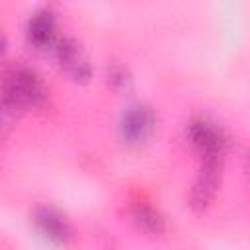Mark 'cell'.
Wrapping results in <instances>:
<instances>
[{
	"mask_svg": "<svg viewBox=\"0 0 250 250\" xmlns=\"http://www.w3.org/2000/svg\"><path fill=\"white\" fill-rule=\"evenodd\" d=\"M47 88L39 74L25 64H12L0 72V125L18 119L27 107H39Z\"/></svg>",
	"mask_w": 250,
	"mask_h": 250,
	"instance_id": "1",
	"label": "cell"
},
{
	"mask_svg": "<svg viewBox=\"0 0 250 250\" xmlns=\"http://www.w3.org/2000/svg\"><path fill=\"white\" fill-rule=\"evenodd\" d=\"M188 139L193 148L201 154V158H215L221 160V154L227 146L225 131L207 119H195L188 125Z\"/></svg>",
	"mask_w": 250,
	"mask_h": 250,
	"instance_id": "2",
	"label": "cell"
},
{
	"mask_svg": "<svg viewBox=\"0 0 250 250\" xmlns=\"http://www.w3.org/2000/svg\"><path fill=\"white\" fill-rule=\"evenodd\" d=\"M156 129V115L148 105H131L119 121V137L127 145H141Z\"/></svg>",
	"mask_w": 250,
	"mask_h": 250,
	"instance_id": "3",
	"label": "cell"
},
{
	"mask_svg": "<svg viewBox=\"0 0 250 250\" xmlns=\"http://www.w3.org/2000/svg\"><path fill=\"white\" fill-rule=\"evenodd\" d=\"M219 164H221V160H215V158L203 160L201 172L189 189V205L193 209L203 211L213 201V197L217 193V186H219V170H221Z\"/></svg>",
	"mask_w": 250,
	"mask_h": 250,
	"instance_id": "4",
	"label": "cell"
},
{
	"mask_svg": "<svg viewBox=\"0 0 250 250\" xmlns=\"http://www.w3.org/2000/svg\"><path fill=\"white\" fill-rule=\"evenodd\" d=\"M33 223L53 242L68 244L72 240V236H74L68 219L59 209H55L51 205H39V207H35V211H33Z\"/></svg>",
	"mask_w": 250,
	"mask_h": 250,
	"instance_id": "5",
	"label": "cell"
},
{
	"mask_svg": "<svg viewBox=\"0 0 250 250\" xmlns=\"http://www.w3.org/2000/svg\"><path fill=\"white\" fill-rule=\"evenodd\" d=\"M57 59H59V64L74 78V80H88L90 74H92V68H90V62H88V57L86 53L82 51L80 43L74 39V37H62L57 47Z\"/></svg>",
	"mask_w": 250,
	"mask_h": 250,
	"instance_id": "6",
	"label": "cell"
},
{
	"mask_svg": "<svg viewBox=\"0 0 250 250\" xmlns=\"http://www.w3.org/2000/svg\"><path fill=\"white\" fill-rule=\"evenodd\" d=\"M27 43L35 49H45L55 37V12L51 8H39L31 14L25 27Z\"/></svg>",
	"mask_w": 250,
	"mask_h": 250,
	"instance_id": "7",
	"label": "cell"
},
{
	"mask_svg": "<svg viewBox=\"0 0 250 250\" xmlns=\"http://www.w3.org/2000/svg\"><path fill=\"white\" fill-rule=\"evenodd\" d=\"M131 215H133L135 223H137L141 229H145L146 232L158 234V232H162V230L166 229V221H164V217L160 215V211L154 209V207H150V205H146V203H137V205L133 207Z\"/></svg>",
	"mask_w": 250,
	"mask_h": 250,
	"instance_id": "8",
	"label": "cell"
},
{
	"mask_svg": "<svg viewBox=\"0 0 250 250\" xmlns=\"http://www.w3.org/2000/svg\"><path fill=\"white\" fill-rule=\"evenodd\" d=\"M107 82L115 88V90H127L131 86V74L125 66L121 64H111L107 68Z\"/></svg>",
	"mask_w": 250,
	"mask_h": 250,
	"instance_id": "9",
	"label": "cell"
},
{
	"mask_svg": "<svg viewBox=\"0 0 250 250\" xmlns=\"http://www.w3.org/2000/svg\"><path fill=\"white\" fill-rule=\"evenodd\" d=\"M4 51H6V39H4V35H2V29H0V57L4 55Z\"/></svg>",
	"mask_w": 250,
	"mask_h": 250,
	"instance_id": "10",
	"label": "cell"
}]
</instances>
